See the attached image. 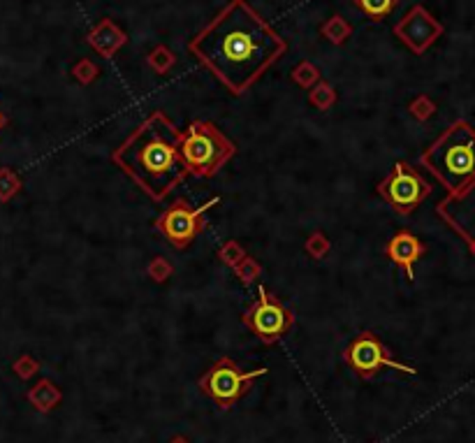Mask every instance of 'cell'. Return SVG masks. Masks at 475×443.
I'll return each instance as SVG.
<instances>
[{"instance_id":"cell-1","label":"cell","mask_w":475,"mask_h":443,"mask_svg":"<svg viewBox=\"0 0 475 443\" xmlns=\"http://www.w3.org/2000/svg\"><path fill=\"white\" fill-rule=\"evenodd\" d=\"M188 49L230 93L243 95L283 56L288 45L246 0H230Z\"/></svg>"},{"instance_id":"cell-2","label":"cell","mask_w":475,"mask_h":443,"mask_svg":"<svg viewBox=\"0 0 475 443\" xmlns=\"http://www.w3.org/2000/svg\"><path fill=\"white\" fill-rule=\"evenodd\" d=\"M181 135L184 132L167 114L154 112L114 151L112 160L146 195L160 202L188 177L181 158Z\"/></svg>"},{"instance_id":"cell-3","label":"cell","mask_w":475,"mask_h":443,"mask_svg":"<svg viewBox=\"0 0 475 443\" xmlns=\"http://www.w3.org/2000/svg\"><path fill=\"white\" fill-rule=\"evenodd\" d=\"M429 167L443 181L450 193L461 195L475 181V132L468 123L459 121L422 156Z\"/></svg>"},{"instance_id":"cell-4","label":"cell","mask_w":475,"mask_h":443,"mask_svg":"<svg viewBox=\"0 0 475 443\" xmlns=\"http://www.w3.org/2000/svg\"><path fill=\"white\" fill-rule=\"evenodd\" d=\"M234 154V144L209 121H193L181 135V158L195 177H214Z\"/></svg>"},{"instance_id":"cell-5","label":"cell","mask_w":475,"mask_h":443,"mask_svg":"<svg viewBox=\"0 0 475 443\" xmlns=\"http://www.w3.org/2000/svg\"><path fill=\"white\" fill-rule=\"evenodd\" d=\"M267 372H269L267 367L243 372V369L236 367L230 357H221V360H216L214 365L209 367V372L199 379L197 385L218 409L230 411L241 397H246L253 381L265 376Z\"/></svg>"},{"instance_id":"cell-6","label":"cell","mask_w":475,"mask_h":443,"mask_svg":"<svg viewBox=\"0 0 475 443\" xmlns=\"http://www.w3.org/2000/svg\"><path fill=\"white\" fill-rule=\"evenodd\" d=\"M243 327L253 332L262 344H276L295 327V313L269 293L265 286L258 288V300L243 311L241 315Z\"/></svg>"},{"instance_id":"cell-7","label":"cell","mask_w":475,"mask_h":443,"mask_svg":"<svg viewBox=\"0 0 475 443\" xmlns=\"http://www.w3.org/2000/svg\"><path fill=\"white\" fill-rule=\"evenodd\" d=\"M345 362H348L350 369L359 376V379H374L380 369H394V372H401V374H415L413 367L401 365V362L394 360V357L389 355V350L385 348V344H382L371 330L359 332V335L352 339L350 346L345 348Z\"/></svg>"},{"instance_id":"cell-8","label":"cell","mask_w":475,"mask_h":443,"mask_svg":"<svg viewBox=\"0 0 475 443\" xmlns=\"http://www.w3.org/2000/svg\"><path fill=\"white\" fill-rule=\"evenodd\" d=\"M214 204H221L218 197H211L209 202L199 209H193L186 200H176L174 204L162 211L156 221V228L167 237V241L174 248H188L195 241V237L204 228V211H209Z\"/></svg>"},{"instance_id":"cell-9","label":"cell","mask_w":475,"mask_h":443,"mask_svg":"<svg viewBox=\"0 0 475 443\" xmlns=\"http://www.w3.org/2000/svg\"><path fill=\"white\" fill-rule=\"evenodd\" d=\"M431 193V186L406 163H397L392 174L380 181L378 195L392 204L397 214H411L422 204V200Z\"/></svg>"},{"instance_id":"cell-10","label":"cell","mask_w":475,"mask_h":443,"mask_svg":"<svg viewBox=\"0 0 475 443\" xmlns=\"http://www.w3.org/2000/svg\"><path fill=\"white\" fill-rule=\"evenodd\" d=\"M394 30L413 51L422 53L443 33V26L436 19H431V14L424 8H413Z\"/></svg>"},{"instance_id":"cell-11","label":"cell","mask_w":475,"mask_h":443,"mask_svg":"<svg viewBox=\"0 0 475 443\" xmlns=\"http://www.w3.org/2000/svg\"><path fill=\"white\" fill-rule=\"evenodd\" d=\"M385 253H387V258L392 260L394 265H399L401 270L406 272V276L413 281V276H415L413 267H415L417 260L422 258L424 246H422V241H419L415 235H411V232H406V230H404V232H397L392 239L387 241Z\"/></svg>"},{"instance_id":"cell-12","label":"cell","mask_w":475,"mask_h":443,"mask_svg":"<svg viewBox=\"0 0 475 443\" xmlns=\"http://www.w3.org/2000/svg\"><path fill=\"white\" fill-rule=\"evenodd\" d=\"M28 399H30V402H33L35 406H38L40 411H49V409H51V406L60 399V394H58L56 387L49 383V381H42V383L28 394Z\"/></svg>"},{"instance_id":"cell-13","label":"cell","mask_w":475,"mask_h":443,"mask_svg":"<svg viewBox=\"0 0 475 443\" xmlns=\"http://www.w3.org/2000/svg\"><path fill=\"white\" fill-rule=\"evenodd\" d=\"M397 0H357V8L369 16L371 21H382L394 10Z\"/></svg>"},{"instance_id":"cell-14","label":"cell","mask_w":475,"mask_h":443,"mask_svg":"<svg viewBox=\"0 0 475 443\" xmlns=\"http://www.w3.org/2000/svg\"><path fill=\"white\" fill-rule=\"evenodd\" d=\"M21 191V179L14 169L10 167H0V202H10L16 193Z\"/></svg>"},{"instance_id":"cell-15","label":"cell","mask_w":475,"mask_h":443,"mask_svg":"<svg viewBox=\"0 0 475 443\" xmlns=\"http://www.w3.org/2000/svg\"><path fill=\"white\" fill-rule=\"evenodd\" d=\"M232 270H234L236 278H239L243 286H251V283H255V278L262 274L260 263L255 258H251V256H243L239 263L232 267Z\"/></svg>"},{"instance_id":"cell-16","label":"cell","mask_w":475,"mask_h":443,"mask_svg":"<svg viewBox=\"0 0 475 443\" xmlns=\"http://www.w3.org/2000/svg\"><path fill=\"white\" fill-rule=\"evenodd\" d=\"M243 256H248L246 248H243V246L239 244V241H234V239L225 241V244H223L221 248H218V258H221L228 267H234Z\"/></svg>"},{"instance_id":"cell-17","label":"cell","mask_w":475,"mask_h":443,"mask_svg":"<svg viewBox=\"0 0 475 443\" xmlns=\"http://www.w3.org/2000/svg\"><path fill=\"white\" fill-rule=\"evenodd\" d=\"M322 33H325L327 40H332L334 45H341V42L350 35V26L341 19V16H334V19H330V23H325V26H322Z\"/></svg>"},{"instance_id":"cell-18","label":"cell","mask_w":475,"mask_h":443,"mask_svg":"<svg viewBox=\"0 0 475 443\" xmlns=\"http://www.w3.org/2000/svg\"><path fill=\"white\" fill-rule=\"evenodd\" d=\"M149 65L154 68L156 72H160V75H165V72L174 65V56L172 51L165 49V47H158V49L149 56Z\"/></svg>"},{"instance_id":"cell-19","label":"cell","mask_w":475,"mask_h":443,"mask_svg":"<svg viewBox=\"0 0 475 443\" xmlns=\"http://www.w3.org/2000/svg\"><path fill=\"white\" fill-rule=\"evenodd\" d=\"M306 251L313 258L320 260V258H325L327 251H330V241H327V237L322 232H313L308 237V241H306Z\"/></svg>"},{"instance_id":"cell-20","label":"cell","mask_w":475,"mask_h":443,"mask_svg":"<svg viewBox=\"0 0 475 443\" xmlns=\"http://www.w3.org/2000/svg\"><path fill=\"white\" fill-rule=\"evenodd\" d=\"M334 100H337V95H334V91L327 86V84H320V86L310 93V102L320 109H327L330 105H334Z\"/></svg>"},{"instance_id":"cell-21","label":"cell","mask_w":475,"mask_h":443,"mask_svg":"<svg viewBox=\"0 0 475 443\" xmlns=\"http://www.w3.org/2000/svg\"><path fill=\"white\" fill-rule=\"evenodd\" d=\"M167 443H191V441H188L186 436H174V439H169Z\"/></svg>"},{"instance_id":"cell-22","label":"cell","mask_w":475,"mask_h":443,"mask_svg":"<svg viewBox=\"0 0 475 443\" xmlns=\"http://www.w3.org/2000/svg\"><path fill=\"white\" fill-rule=\"evenodd\" d=\"M5 125H8V117H5V114H3V112H0V130H3V128H5Z\"/></svg>"}]
</instances>
